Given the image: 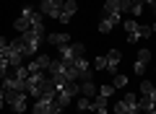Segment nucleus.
<instances>
[{
    "label": "nucleus",
    "mask_w": 156,
    "mask_h": 114,
    "mask_svg": "<svg viewBox=\"0 0 156 114\" xmlns=\"http://www.w3.org/2000/svg\"><path fill=\"white\" fill-rule=\"evenodd\" d=\"M112 112H115V114H138V112H140L138 96H135V93H125V96L112 106Z\"/></svg>",
    "instance_id": "nucleus-1"
},
{
    "label": "nucleus",
    "mask_w": 156,
    "mask_h": 114,
    "mask_svg": "<svg viewBox=\"0 0 156 114\" xmlns=\"http://www.w3.org/2000/svg\"><path fill=\"white\" fill-rule=\"evenodd\" d=\"M57 49H60L57 54H60L62 62H76L78 57H83V52H86V47H83V44H78V42H68L65 47H57Z\"/></svg>",
    "instance_id": "nucleus-2"
},
{
    "label": "nucleus",
    "mask_w": 156,
    "mask_h": 114,
    "mask_svg": "<svg viewBox=\"0 0 156 114\" xmlns=\"http://www.w3.org/2000/svg\"><path fill=\"white\" fill-rule=\"evenodd\" d=\"M44 73H29L26 78V96L29 98H39L42 96V83H44Z\"/></svg>",
    "instance_id": "nucleus-3"
},
{
    "label": "nucleus",
    "mask_w": 156,
    "mask_h": 114,
    "mask_svg": "<svg viewBox=\"0 0 156 114\" xmlns=\"http://www.w3.org/2000/svg\"><path fill=\"white\" fill-rule=\"evenodd\" d=\"M62 3L65 0H42L39 3V13L42 16H50V18H57L60 11H62Z\"/></svg>",
    "instance_id": "nucleus-4"
},
{
    "label": "nucleus",
    "mask_w": 156,
    "mask_h": 114,
    "mask_svg": "<svg viewBox=\"0 0 156 114\" xmlns=\"http://www.w3.org/2000/svg\"><path fill=\"white\" fill-rule=\"evenodd\" d=\"M31 13H34V5H23L21 8V16L16 18V31L18 34H26L31 29Z\"/></svg>",
    "instance_id": "nucleus-5"
},
{
    "label": "nucleus",
    "mask_w": 156,
    "mask_h": 114,
    "mask_svg": "<svg viewBox=\"0 0 156 114\" xmlns=\"http://www.w3.org/2000/svg\"><path fill=\"white\" fill-rule=\"evenodd\" d=\"M50 62H52L50 54H37V57L26 65V70H29V73H44L47 67H50Z\"/></svg>",
    "instance_id": "nucleus-6"
},
{
    "label": "nucleus",
    "mask_w": 156,
    "mask_h": 114,
    "mask_svg": "<svg viewBox=\"0 0 156 114\" xmlns=\"http://www.w3.org/2000/svg\"><path fill=\"white\" fill-rule=\"evenodd\" d=\"M73 67H76L78 81H89V78H94V73H91V62L86 60V57H78V60L73 62Z\"/></svg>",
    "instance_id": "nucleus-7"
},
{
    "label": "nucleus",
    "mask_w": 156,
    "mask_h": 114,
    "mask_svg": "<svg viewBox=\"0 0 156 114\" xmlns=\"http://www.w3.org/2000/svg\"><path fill=\"white\" fill-rule=\"evenodd\" d=\"M26 98H29V96H26V91H23V93H16V96L5 98V104H8V106H11L13 112H16V114H23V112H26V109H29Z\"/></svg>",
    "instance_id": "nucleus-8"
},
{
    "label": "nucleus",
    "mask_w": 156,
    "mask_h": 114,
    "mask_svg": "<svg viewBox=\"0 0 156 114\" xmlns=\"http://www.w3.org/2000/svg\"><path fill=\"white\" fill-rule=\"evenodd\" d=\"M76 11H78V3H76V0H65V3H62L60 16H57V21H60V23H70V18L76 16Z\"/></svg>",
    "instance_id": "nucleus-9"
},
{
    "label": "nucleus",
    "mask_w": 156,
    "mask_h": 114,
    "mask_svg": "<svg viewBox=\"0 0 156 114\" xmlns=\"http://www.w3.org/2000/svg\"><path fill=\"white\" fill-rule=\"evenodd\" d=\"M122 29L128 31V42H138V39H140V23L135 21V18L122 21Z\"/></svg>",
    "instance_id": "nucleus-10"
},
{
    "label": "nucleus",
    "mask_w": 156,
    "mask_h": 114,
    "mask_svg": "<svg viewBox=\"0 0 156 114\" xmlns=\"http://www.w3.org/2000/svg\"><path fill=\"white\" fill-rule=\"evenodd\" d=\"M31 112L34 114H52V112H57V109H55V101H52V98H37V104H34Z\"/></svg>",
    "instance_id": "nucleus-11"
},
{
    "label": "nucleus",
    "mask_w": 156,
    "mask_h": 114,
    "mask_svg": "<svg viewBox=\"0 0 156 114\" xmlns=\"http://www.w3.org/2000/svg\"><path fill=\"white\" fill-rule=\"evenodd\" d=\"M148 62H151V52H148V49H140V52H138V60H135V65H133V70L138 73V75H143L146 67H148Z\"/></svg>",
    "instance_id": "nucleus-12"
},
{
    "label": "nucleus",
    "mask_w": 156,
    "mask_h": 114,
    "mask_svg": "<svg viewBox=\"0 0 156 114\" xmlns=\"http://www.w3.org/2000/svg\"><path fill=\"white\" fill-rule=\"evenodd\" d=\"M120 60H122V54H120V49H109V54H107V70L112 73V75H117L120 73Z\"/></svg>",
    "instance_id": "nucleus-13"
},
{
    "label": "nucleus",
    "mask_w": 156,
    "mask_h": 114,
    "mask_svg": "<svg viewBox=\"0 0 156 114\" xmlns=\"http://www.w3.org/2000/svg\"><path fill=\"white\" fill-rule=\"evenodd\" d=\"M91 112H94V114H107V109H109V104H107V96H101V93H99V96H96V98H91Z\"/></svg>",
    "instance_id": "nucleus-14"
},
{
    "label": "nucleus",
    "mask_w": 156,
    "mask_h": 114,
    "mask_svg": "<svg viewBox=\"0 0 156 114\" xmlns=\"http://www.w3.org/2000/svg\"><path fill=\"white\" fill-rule=\"evenodd\" d=\"M117 23H120V16H104V18L99 21V31H101V34H109Z\"/></svg>",
    "instance_id": "nucleus-15"
},
{
    "label": "nucleus",
    "mask_w": 156,
    "mask_h": 114,
    "mask_svg": "<svg viewBox=\"0 0 156 114\" xmlns=\"http://www.w3.org/2000/svg\"><path fill=\"white\" fill-rule=\"evenodd\" d=\"M78 91L83 93L86 98H94V96H96V83H94V78H89V81H81Z\"/></svg>",
    "instance_id": "nucleus-16"
},
{
    "label": "nucleus",
    "mask_w": 156,
    "mask_h": 114,
    "mask_svg": "<svg viewBox=\"0 0 156 114\" xmlns=\"http://www.w3.org/2000/svg\"><path fill=\"white\" fill-rule=\"evenodd\" d=\"M47 42L52 44V47H65L68 42H70V34H50V36H47Z\"/></svg>",
    "instance_id": "nucleus-17"
},
{
    "label": "nucleus",
    "mask_w": 156,
    "mask_h": 114,
    "mask_svg": "<svg viewBox=\"0 0 156 114\" xmlns=\"http://www.w3.org/2000/svg\"><path fill=\"white\" fill-rule=\"evenodd\" d=\"M120 3H117V0H107L104 3V16H120Z\"/></svg>",
    "instance_id": "nucleus-18"
},
{
    "label": "nucleus",
    "mask_w": 156,
    "mask_h": 114,
    "mask_svg": "<svg viewBox=\"0 0 156 114\" xmlns=\"http://www.w3.org/2000/svg\"><path fill=\"white\" fill-rule=\"evenodd\" d=\"M112 86H115V88H122V86H128V78L117 73V75H115V81H112Z\"/></svg>",
    "instance_id": "nucleus-19"
},
{
    "label": "nucleus",
    "mask_w": 156,
    "mask_h": 114,
    "mask_svg": "<svg viewBox=\"0 0 156 114\" xmlns=\"http://www.w3.org/2000/svg\"><path fill=\"white\" fill-rule=\"evenodd\" d=\"M151 91H154V83H151V81H143V83H140V96H148Z\"/></svg>",
    "instance_id": "nucleus-20"
},
{
    "label": "nucleus",
    "mask_w": 156,
    "mask_h": 114,
    "mask_svg": "<svg viewBox=\"0 0 156 114\" xmlns=\"http://www.w3.org/2000/svg\"><path fill=\"white\" fill-rule=\"evenodd\" d=\"M117 3H120V11L122 13H130V8H133L135 0H117Z\"/></svg>",
    "instance_id": "nucleus-21"
},
{
    "label": "nucleus",
    "mask_w": 156,
    "mask_h": 114,
    "mask_svg": "<svg viewBox=\"0 0 156 114\" xmlns=\"http://www.w3.org/2000/svg\"><path fill=\"white\" fill-rule=\"evenodd\" d=\"M99 93H101V96H107V98H109L112 93H115V86H112V83H107V86H101V88H99Z\"/></svg>",
    "instance_id": "nucleus-22"
},
{
    "label": "nucleus",
    "mask_w": 156,
    "mask_h": 114,
    "mask_svg": "<svg viewBox=\"0 0 156 114\" xmlns=\"http://www.w3.org/2000/svg\"><path fill=\"white\" fill-rule=\"evenodd\" d=\"M94 67H96V70H107V57H96V60H94Z\"/></svg>",
    "instance_id": "nucleus-23"
},
{
    "label": "nucleus",
    "mask_w": 156,
    "mask_h": 114,
    "mask_svg": "<svg viewBox=\"0 0 156 114\" xmlns=\"http://www.w3.org/2000/svg\"><path fill=\"white\" fill-rule=\"evenodd\" d=\"M8 70H11V65H8L5 60H0V81H3V78L8 75Z\"/></svg>",
    "instance_id": "nucleus-24"
},
{
    "label": "nucleus",
    "mask_w": 156,
    "mask_h": 114,
    "mask_svg": "<svg viewBox=\"0 0 156 114\" xmlns=\"http://www.w3.org/2000/svg\"><path fill=\"white\" fill-rule=\"evenodd\" d=\"M89 106H91V98H78V109H81V112H86Z\"/></svg>",
    "instance_id": "nucleus-25"
},
{
    "label": "nucleus",
    "mask_w": 156,
    "mask_h": 114,
    "mask_svg": "<svg viewBox=\"0 0 156 114\" xmlns=\"http://www.w3.org/2000/svg\"><path fill=\"white\" fill-rule=\"evenodd\" d=\"M146 98H151V101H156V86H154V91H151V93H148Z\"/></svg>",
    "instance_id": "nucleus-26"
},
{
    "label": "nucleus",
    "mask_w": 156,
    "mask_h": 114,
    "mask_svg": "<svg viewBox=\"0 0 156 114\" xmlns=\"http://www.w3.org/2000/svg\"><path fill=\"white\" fill-rule=\"evenodd\" d=\"M3 104H5V96H3V88H0V109H3Z\"/></svg>",
    "instance_id": "nucleus-27"
},
{
    "label": "nucleus",
    "mask_w": 156,
    "mask_h": 114,
    "mask_svg": "<svg viewBox=\"0 0 156 114\" xmlns=\"http://www.w3.org/2000/svg\"><path fill=\"white\" fill-rule=\"evenodd\" d=\"M143 3H146V5H154V3H156V0H143Z\"/></svg>",
    "instance_id": "nucleus-28"
},
{
    "label": "nucleus",
    "mask_w": 156,
    "mask_h": 114,
    "mask_svg": "<svg viewBox=\"0 0 156 114\" xmlns=\"http://www.w3.org/2000/svg\"><path fill=\"white\" fill-rule=\"evenodd\" d=\"M151 11H154V16H156V3H154V5H151Z\"/></svg>",
    "instance_id": "nucleus-29"
},
{
    "label": "nucleus",
    "mask_w": 156,
    "mask_h": 114,
    "mask_svg": "<svg viewBox=\"0 0 156 114\" xmlns=\"http://www.w3.org/2000/svg\"><path fill=\"white\" fill-rule=\"evenodd\" d=\"M3 47H5V42H3V39H0V49H3Z\"/></svg>",
    "instance_id": "nucleus-30"
},
{
    "label": "nucleus",
    "mask_w": 156,
    "mask_h": 114,
    "mask_svg": "<svg viewBox=\"0 0 156 114\" xmlns=\"http://www.w3.org/2000/svg\"><path fill=\"white\" fill-rule=\"evenodd\" d=\"M151 29H154V31H156V23H154V26H151Z\"/></svg>",
    "instance_id": "nucleus-31"
},
{
    "label": "nucleus",
    "mask_w": 156,
    "mask_h": 114,
    "mask_svg": "<svg viewBox=\"0 0 156 114\" xmlns=\"http://www.w3.org/2000/svg\"><path fill=\"white\" fill-rule=\"evenodd\" d=\"M52 114H57V112H52Z\"/></svg>",
    "instance_id": "nucleus-32"
},
{
    "label": "nucleus",
    "mask_w": 156,
    "mask_h": 114,
    "mask_svg": "<svg viewBox=\"0 0 156 114\" xmlns=\"http://www.w3.org/2000/svg\"><path fill=\"white\" fill-rule=\"evenodd\" d=\"M39 3H42V0H39Z\"/></svg>",
    "instance_id": "nucleus-33"
}]
</instances>
